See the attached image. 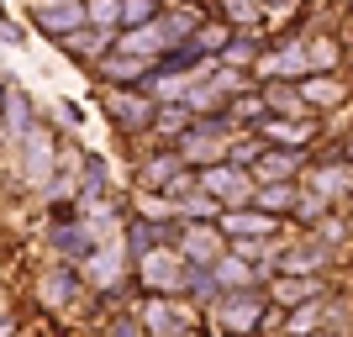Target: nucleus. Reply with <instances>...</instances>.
<instances>
[{
	"mask_svg": "<svg viewBox=\"0 0 353 337\" xmlns=\"http://www.w3.org/2000/svg\"><path fill=\"white\" fill-rule=\"evenodd\" d=\"M16 163H21V185L27 190H48L53 185V169H59V137H53V127H32L21 143H16Z\"/></svg>",
	"mask_w": 353,
	"mask_h": 337,
	"instance_id": "1",
	"label": "nucleus"
},
{
	"mask_svg": "<svg viewBox=\"0 0 353 337\" xmlns=\"http://www.w3.org/2000/svg\"><path fill=\"white\" fill-rule=\"evenodd\" d=\"M48 248L63 253V264H85L90 248H95V227H90L74 205H63V211H53V227H48Z\"/></svg>",
	"mask_w": 353,
	"mask_h": 337,
	"instance_id": "2",
	"label": "nucleus"
},
{
	"mask_svg": "<svg viewBox=\"0 0 353 337\" xmlns=\"http://www.w3.org/2000/svg\"><path fill=\"white\" fill-rule=\"evenodd\" d=\"M27 16H32V27L43 32L48 43H63L69 32L85 27V0H32Z\"/></svg>",
	"mask_w": 353,
	"mask_h": 337,
	"instance_id": "3",
	"label": "nucleus"
},
{
	"mask_svg": "<svg viewBox=\"0 0 353 337\" xmlns=\"http://www.w3.org/2000/svg\"><path fill=\"white\" fill-rule=\"evenodd\" d=\"M101 105H105V116L117 121L121 132H148L153 127V95L148 90H105L101 95Z\"/></svg>",
	"mask_w": 353,
	"mask_h": 337,
	"instance_id": "4",
	"label": "nucleus"
},
{
	"mask_svg": "<svg viewBox=\"0 0 353 337\" xmlns=\"http://www.w3.org/2000/svg\"><path fill=\"white\" fill-rule=\"evenodd\" d=\"M195 190H206L211 201L237 205V201H253V179L243 174V169H232V163H206V169L195 174Z\"/></svg>",
	"mask_w": 353,
	"mask_h": 337,
	"instance_id": "5",
	"label": "nucleus"
},
{
	"mask_svg": "<svg viewBox=\"0 0 353 337\" xmlns=\"http://www.w3.org/2000/svg\"><path fill=\"white\" fill-rule=\"evenodd\" d=\"M95 74H101V85H111V90H148L153 63L127 59V53H101V59H95Z\"/></svg>",
	"mask_w": 353,
	"mask_h": 337,
	"instance_id": "6",
	"label": "nucleus"
},
{
	"mask_svg": "<svg viewBox=\"0 0 353 337\" xmlns=\"http://www.w3.org/2000/svg\"><path fill=\"white\" fill-rule=\"evenodd\" d=\"M32 127H37V116H32V95L6 79V85H0V132L11 137V143H21Z\"/></svg>",
	"mask_w": 353,
	"mask_h": 337,
	"instance_id": "7",
	"label": "nucleus"
},
{
	"mask_svg": "<svg viewBox=\"0 0 353 337\" xmlns=\"http://www.w3.org/2000/svg\"><path fill=\"white\" fill-rule=\"evenodd\" d=\"M179 258H185L190 269H211L221 258V227H211V221H185Z\"/></svg>",
	"mask_w": 353,
	"mask_h": 337,
	"instance_id": "8",
	"label": "nucleus"
},
{
	"mask_svg": "<svg viewBox=\"0 0 353 337\" xmlns=\"http://www.w3.org/2000/svg\"><path fill=\"white\" fill-rule=\"evenodd\" d=\"M137 264H143V285H148V290L174 295L179 285H185V258H179V253H169V248H153V253H143Z\"/></svg>",
	"mask_w": 353,
	"mask_h": 337,
	"instance_id": "9",
	"label": "nucleus"
},
{
	"mask_svg": "<svg viewBox=\"0 0 353 337\" xmlns=\"http://www.w3.org/2000/svg\"><path fill=\"white\" fill-rule=\"evenodd\" d=\"M253 169V185H285V179H295V169H301V159H295L290 147H264V153H259V159L248 163Z\"/></svg>",
	"mask_w": 353,
	"mask_h": 337,
	"instance_id": "10",
	"label": "nucleus"
},
{
	"mask_svg": "<svg viewBox=\"0 0 353 337\" xmlns=\"http://www.w3.org/2000/svg\"><path fill=\"white\" fill-rule=\"evenodd\" d=\"M259 316H264V295H253V290H237V295L221 300V322L232 327V332H253Z\"/></svg>",
	"mask_w": 353,
	"mask_h": 337,
	"instance_id": "11",
	"label": "nucleus"
},
{
	"mask_svg": "<svg viewBox=\"0 0 353 337\" xmlns=\"http://www.w3.org/2000/svg\"><path fill=\"white\" fill-rule=\"evenodd\" d=\"M221 232L237 237V243H264V237H274V216H264V211H227Z\"/></svg>",
	"mask_w": 353,
	"mask_h": 337,
	"instance_id": "12",
	"label": "nucleus"
},
{
	"mask_svg": "<svg viewBox=\"0 0 353 337\" xmlns=\"http://www.w3.org/2000/svg\"><path fill=\"white\" fill-rule=\"evenodd\" d=\"M79 285H85V279L74 274V269H63V264L43 269V279H37V290H43V300H48V306H69L74 295H79Z\"/></svg>",
	"mask_w": 353,
	"mask_h": 337,
	"instance_id": "13",
	"label": "nucleus"
},
{
	"mask_svg": "<svg viewBox=\"0 0 353 337\" xmlns=\"http://www.w3.org/2000/svg\"><path fill=\"white\" fill-rule=\"evenodd\" d=\"M63 53H69V59H101V53H111V48H117V32H95V27H79V32H69V37H63Z\"/></svg>",
	"mask_w": 353,
	"mask_h": 337,
	"instance_id": "14",
	"label": "nucleus"
},
{
	"mask_svg": "<svg viewBox=\"0 0 353 337\" xmlns=\"http://www.w3.org/2000/svg\"><path fill=\"white\" fill-rule=\"evenodd\" d=\"M322 264H327L322 243H301V248H285L280 253V274H290V279H311Z\"/></svg>",
	"mask_w": 353,
	"mask_h": 337,
	"instance_id": "15",
	"label": "nucleus"
},
{
	"mask_svg": "<svg viewBox=\"0 0 353 337\" xmlns=\"http://www.w3.org/2000/svg\"><path fill=\"white\" fill-rule=\"evenodd\" d=\"M195 127V111L185 101H163V105H153V127L148 132H159V137H185Z\"/></svg>",
	"mask_w": 353,
	"mask_h": 337,
	"instance_id": "16",
	"label": "nucleus"
},
{
	"mask_svg": "<svg viewBox=\"0 0 353 337\" xmlns=\"http://www.w3.org/2000/svg\"><path fill=\"white\" fill-rule=\"evenodd\" d=\"M79 269H85V279H90V285L111 290V285L121 279V253H117V248H101V243H95V248H90V258H85Z\"/></svg>",
	"mask_w": 353,
	"mask_h": 337,
	"instance_id": "17",
	"label": "nucleus"
},
{
	"mask_svg": "<svg viewBox=\"0 0 353 337\" xmlns=\"http://www.w3.org/2000/svg\"><path fill=\"white\" fill-rule=\"evenodd\" d=\"M253 205H259L264 216H285V211L301 205V190H295L290 179H285V185H253Z\"/></svg>",
	"mask_w": 353,
	"mask_h": 337,
	"instance_id": "18",
	"label": "nucleus"
},
{
	"mask_svg": "<svg viewBox=\"0 0 353 337\" xmlns=\"http://www.w3.org/2000/svg\"><path fill=\"white\" fill-rule=\"evenodd\" d=\"M179 169H190V163L179 159V153H159V159H148V163H143V174H137L143 195H148V190H163V185H169V179H174Z\"/></svg>",
	"mask_w": 353,
	"mask_h": 337,
	"instance_id": "19",
	"label": "nucleus"
},
{
	"mask_svg": "<svg viewBox=\"0 0 353 337\" xmlns=\"http://www.w3.org/2000/svg\"><path fill=\"white\" fill-rule=\"evenodd\" d=\"M295 95H301L306 105H343V101H348V90H343L332 74H322V79H316V74H311V79H301V90H295Z\"/></svg>",
	"mask_w": 353,
	"mask_h": 337,
	"instance_id": "20",
	"label": "nucleus"
},
{
	"mask_svg": "<svg viewBox=\"0 0 353 337\" xmlns=\"http://www.w3.org/2000/svg\"><path fill=\"white\" fill-rule=\"evenodd\" d=\"M269 295H274V306H306V300H316V295H322V285H316V279H290V274H280Z\"/></svg>",
	"mask_w": 353,
	"mask_h": 337,
	"instance_id": "21",
	"label": "nucleus"
},
{
	"mask_svg": "<svg viewBox=\"0 0 353 337\" xmlns=\"http://www.w3.org/2000/svg\"><path fill=\"white\" fill-rule=\"evenodd\" d=\"M259 127H264V137H269V143H285V147L306 143V137L316 132V127H306V121H295V116H264Z\"/></svg>",
	"mask_w": 353,
	"mask_h": 337,
	"instance_id": "22",
	"label": "nucleus"
},
{
	"mask_svg": "<svg viewBox=\"0 0 353 337\" xmlns=\"http://www.w3.org/2000/svg\"><path fill=\"white\" fill-rule=\"evenodd\" d=\"M85 27L117 32L121 27V0H85Z\"/></svg>",
	"mask_w": 353,
	"mask_h": 337,
	"instance_id": "23",
	"label": "nucleus"
},
{
	"mask_svg": "<svg viewBox=\"0 0 353 337\" xmlns=\"http://www.w3.org/2000/svg\"><path fill=\"white\" fill-rule=\"evenodd\" d=\"M348 185H353L348 163H327V169H316V174H311V190H316V201H322V195H338V190H348Z\"/></svg>",
	"mask_w": 353,
	"mask_h": 337,
	"instance_id": "24",
	"label": "nucleus"
},
{
	"mask_svg": "<svg viewBox=\"0 0 353 337\" xmlns=\"http://www.w3.org/2000/svg\"><path fill=\"white\" fill-rule=\"evenodd\" d=\"M301 69H306V48L301 43L280 48L274 59H259V74H301Z\"/></svg>",
	"mask_w": 353,
	"mask_h": 337,
	"instance_id": "25",
	"label": "nucleus"
},
{
	"mask_svg": "<svg viewBox=\"0 0 353 337\" xmlns=\"http://www.w3.org/2000/svg\"><path fill=\"white\" fill-rule=\"evenodd\" d=\"M211 279H216V290H221V285H248L253 269L243 264V258H227V253H221L216 264H211Z\"/></svg>",
	"mask_w": 353,
	"mask_h": 337,
	"instance_id": "26",
	"label": "nucleus"
},
{
	"mask_svg": "<svg viewBox=\"0 0 353 337\" xmlns=\"http://www.w3.org/2000/svg\"><path fill=\"white\" fill-rule=\"evenodd\" d=\"M216 211H221V201H211L206 190H190L185 201H179V216H185V221H211Z\"/></svg>",
	"mask_w": 353,
	"mask_h": 337,
	"instance_id": "27",
	"label": "nucleus"
},
{
	"mask_svg": "<svg viewBox=\"0 0 353 337\" xmlns=\"http://www.w3.org/2000/svg\"><path fill=\"white\" fill-rule=\"evenodd\" d=\"M153 16H159V0H121V32L148 27Z\"/></svg>",
	"mask_w": 353,
	"mask_h": 337,
	"instance_id": "28",
	"label": "nucleus"
},
{
	"mask_svg": "<svg viewBox=\"0 0 353 337\" xmlns=\"http://www.w3.org/2000/svg\"><path fill=\"white\" fill-rule=\"evenodd\" d=\"M148 327L163 337H179V327H185V316H179L174 306H148Z\"/></svg>",
	"mask_w": 353,
	"mask_h": 337,
	"instance_id": "29",
	"label": "nucleus"
},
{
	"mask_svg": "<svg viewBox=\"0 0 353 337\" xmlns=\"http://www.w3.org/2000/svg\"><path fill=\"white\" fill-rule=\"evenodd\" d=\"M179 290H190L195 300H211V295H216V279H211V269H190L185 264V285H179Z\"/></svg>",
	"mask_w": 353,
	"mask_h": 337,
	"instance_id": "30",
	"label": "nucleus"
},
{
	"mask_svg": "<svg viewBox=\"0 0 353 337\" xmlns=\"http://www.w3.org/2000/svg\"><path fill=\"white\" fill-rule=\"evenodd\" d=\"M79 185H85V195H101L105 185H111V174H105V159H95V153H90V159H85V174H79Z\"/></svg>",
	"mask_w": 353,
	"mask_h": 337,
	"instance_id": "31",
	"label": "nucleus"
},
{
	"mask_svg": "<svg viewBox=\"0 0 353 337\" xmlns=\"http://www.w3.org/2000/svg\"><path fill=\"white\" fill-rule=\"evenodd\" d=\"M306 48V69H316V63H322V69H332V63H338V48L327 43V37H316V43H301Z\"/></svg>",
	"mask_w": 353,
	"mask_h": 337,
	"instance_id": "32",
	"label": "nucleus"
},
{
	"mask_svg": "<svg viewBox=\"0 0 353 337\" xmlns=\"http://www.w3.org/2000/svg\"><path fill=\"white\" fill-rule=\"evenodd\" d=\"M195 48H201V53H221V48H227V27H201L195 32Z\"/></svg>",
	"mask_w": 353,
	"mask_h": 337,
	"instance_id": "33",
	"label": "nucleus"
},
{
	"mask_svg": "<svg viewBox=\"0 0 353 337\" xmlns=\"http://www.w3.org/2000/svg\"><path fill=\"white\" fill-rule=\"evenodd\" d=\"M316 316H322V295H316V300H306V306H295V316H290V332H306V327L316 322Z\"/></svg>",
	"mask_w": 353,
	"mask_h": 337,
	"instance_id": "34",
	"label": "nucleus"
},
{
	"mask_svg": "<svg viewBox=\"0 0 353 337\" xmlns=\"http://www.w3.org/2000/svg\"><path fill=\"white\" fill-rule=\"evenodd\" d=\"M259 111H264V95H237L232 101V121H253Z\"/></svg>",
	"mask_w": 353,
	"mask_h": 337,
	"instance_id": "35",
	"label": "nucleus"
},
{
	"mask_svg": "<svg viewBox=\"0 0 353 337\" xmlns=\"http://www.w3.org/2000/svg\"><path fill=\"white\" fill-rule=\"evenodd\" d=\"M0 43L27 48V27H21V21H11V16H0Z\"/></svg>",
	"mask_w": 353,
	"mask_h": 337,
	"instance_id": "36",
	"label": "nucleus"
},
{
	"mask_svg": "<svg viewBox=\"0 0 353 337\" xmlns=\"http://www.w3.org/2000/svg\"><path fill=\"white\" fill-rule=\"evenodd\" d=\"M163 190H169V201H185V195L195 190V174H190V169H179V174L169 179V185H163Z\"/></svg>",
	"mask_w": 353,
	"mask_h": 337,
	"instance_id": "37",
	"label": "nucleus"
},
{
	"mask_svg": "<svg viewBox=\"0 0 353 337\" xmlns=\"http://www.w3.org/2000/svg\"><path fill=\"white\" fill-rule=\"evenodd\" d=\"M221 53H227V63H253L259 59V43H227Z\"/></svg>",
	"mask_w": 353,
	"mask_h": 337,
	"instance_id": "38",
	"label": "nucleus"
},
{
	"mask_svg": "<svg viewBox=\"0 0 353 337\" xmlns=\"http://www.w3.org/2000/svg\"><path fill=\"white\" fill-rule=\"evenodd\" d=\"M221 11H227V21H253V16H259V6H253V0H227Z\"/></svg>",
	"mask_w": 353,
	"mask_h": 337,
	"instance_id": "39",
	"label": "nucleus"
},
{
	"mask_svg": "<svg viewBox=\"0 0 353 337\" xmlns=\"http://www.w3.org/2000/svg\"><path fill=\"white\" fill-rule=\"evenodd\" d=\"M111 337H137V322L132 316H117V322H111Z\"/></svg>",
	"mask_w": 353,
	"mask_h": 337,
	"instance_id": "40",
	"label": "nucleus"
},
{
	"mask_svg": "<svg viewBox=\"0 0 353 337\" xmlns=\"http://www.w3.org/2000/svg\"><path fill=\"white\" fill-rule=\"evenodd\" d=\"M0 337H16V322H11V316H0Z\"/></svg>",
	"mask_w": 353,
	"mask_h": 337,
	"instance_id": "41",
	"label": "nucleus"
},
{
	"mask_svg": "<svg viewBox=\"0 0 353 337\" xmlns=\"http://www.w3.org/2000/svg\"><path fill=\"white\" fill-rule=\"evenodd\" d=\"M0 85H6V63H0Z\"/></svg>",
	"mask_w": 353,
	"mask_h": 337,
	"instance_id": "42",
	"label": "nucleus"
},
{
	"mask_svg": "<svg viewBox=\"0 0 353 337\" xmlns=\"http://www.w3.org/2000/svg\"><path fill=\"white\" fill-rule=\"evenodd\" d=\"M348 159H353V143H348Z\"/></svg>",
	"mask_w": 353,
	"mask_h": 337,
	"instance_id": "43",
	"label": "nucleus"
}]
</instances>
